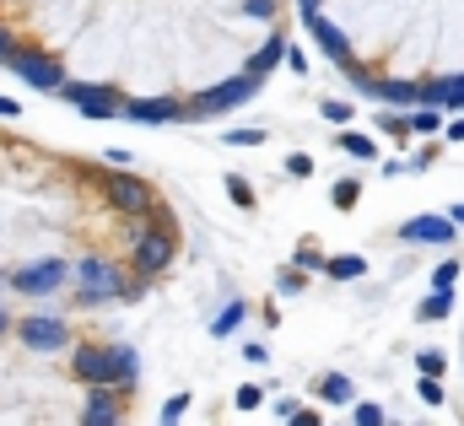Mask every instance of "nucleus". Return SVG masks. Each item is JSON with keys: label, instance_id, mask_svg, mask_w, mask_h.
Segmentation results:
<instances>
[{"label": "nucleus", "instance_id": "nucleus-1", "mask_svg": "<svg viewBox=\"0 0 464 426\" xmlns=\"http://www.w3.org/2000/svg\"><path fill=\"white\" fill-rule=\"evenodd\" d=\"M76 378H82V383H119V389H135V356H130L124 345H109V351L87 345V351H76Z\"/></svg>", "mask_w": 464, "mask_h": 426}, {"label": "nucleus", "instance_id": "nucleus-2", "mask_svg": "<svg viewBox=\"0 0 464 426\" xmlns=\"http://www.w3.org/2000/svg\"><path fill=\"white\" fill-rule=\"evenodd\" d=\"M259 82L265 76H237V82H227V87H217V92H206V98H195V103H184V119H217V113H227V108L248 103L254 92H259Z\"/></svg>", "mask_w": 464, "mask_h": 426}, {"label": "nucleus", "instance_id": "nucleus-3", "mask_svg": "<svg viewBox=\"0 0 464 426\" xmlns=\"http://www.w3.org/2000/svg\"><path fill=\"white\" fill-rule=\"evenodd\" d=\"M173 254H179V237H173V227H162V232H146V237L135 243V254H130V270H135L140 281H151V276H162V270L173 265Z\"/></svg>", "mask_w": 464, "mask_h": 426}, {"label": "nucleus", "instance_id": "nucleus-4", "mask_svg": "<svg viewBox=\"0 0 464 426\" xmlns=\"http://www.w3.org/2000/svg\"><path fill=\"white\" fill-rule=\"evenodd\" d=\"M103 195H109V206H114V211H124V216L157 211V195H151V184H146V179H130V173L103 179Z\"/></svg>", "mask_w": 464, "mask_h": 426}, {"label": "nucleus", "instance_id": "nucleus-5", "mask_svg": "<svg viewBox=\"0 0 464 426\" xmlns=\"http://www.w3.org/2000/svg\"><path fill=\"white\" fill-rule=\"evenodd\" d=\"M5 65L22 76V82H33V87H44V92H54L65 76H60V60H49V54H33V49H11L5 54Z\"/></svg>", "mask_w": 464, "mask_h": 426}, {"label": "nucleus", "instance_id": "nucleus-6", "mask_svg": "<svg viewBox=\"0 0 464 426\" xmlns=\"http://www.w3.org/2000/svg\"><path fill=\"white\" fill-rule=\"evenodd\" d=\"M65 103H76L82 113H92V119H103V113H119V98L109 92V87H82V82H60L54 87Z\"/></svg>", "mask_w": 464, "mask_h": 426}, {"label": "nucleus", "instance_id": "nucleus-7", "mask_svg": "<svg viewBox=\"0 0 464 426\" xmlns=\"http://www.w3.org/2000/svg\"><path fill=\"white\" fill-rule=\"evenodd\" d=\"M303 16H308V33L319 38V49H324V54H335V60H351V44L341 38V33H335V27H330V22H324V16H319V5H314V11H303Z\"/></svg>", "mask_w": 464, "mask_h": 426}, {"label": "nucleus", "instance_id": "nucleus-8", "mask_svg": "<svg viewBox=\"0 0 464 426\" xmlns=\"http://www.w3.org/2000/svg\"><path fill=\"white\" fill-rule=\"evenodd\" d=\"M124 119H135V124H168V119H184V103H124Z\"/></svg>", "mask_w": 464, "mask_h": 426}, {"label": "nucleus", "instance_id": "nucleus-9", "mask_svg": "<svg viewBox=\"0 0 464 426\" xmlns=\"http://www.w3.org/2000/svg\"><path fill=\"white\" fill-rule=\"evenodd\" d=\"M405 237H416V243H449L454 237V216H421V221L405 227Z\"/></svg>", "mask_w": 464, "mask_h": 426}, {"label": "nucleus", "instance_id": "nucleus-10", "mask_svg": "<svg viewBox=\"0 0 464 426\" xmlns=\"http://www.w3.org/2000/svg\"><path fill=\"white\" fill-rule=\"evenodd\" d=\"M421 103H432V108H464V76H449V82L421 87Z\"/></svg>", "mask_w": 464, "mask_h": 426}, {"label": "nucleus", "instance_id": "nucleus-11", "mask_svg": "<svg viewBox=\"0 0 464 426\" xmlns=\"http://www.w3.org/2000/svg\"><path fill=\"white\" fill-rule=\"evenodd\" d=\"M16 334H22L27 345H60V340H65V329L54 319H16Z\"/></svg>", "mask_w": 464, "mask_h": 426}, {"label": "nucleus", "instance_id": "nucleus-12", "mask_svg": "<svg viewBox=\"0 0 464 426\" xmlns=\"http://www.w3.org/2000/svg\"><path fill=\"white\" fill-rule=\"evenodd\" d=\"M60 281H65V270H60V265H38V270L16 276V286H22V292H54Z\"/></svg>", "mask_w": 464, "mask_h": 426}, {"label": "nucleus", "instance_id": "nucleus-13", "mask_svg": "<svg viewBox=\"0 0 464 426\" xmlns=\"http://www.w3.org/2000/svg\"><path fill=\"white\" fill-rule=\"evenodd\" d=\"M367 92H378L383 103H421V87L416 82H372Z\"/></svg>", "mask_w": 464, "mask_h": 426}, {"label": "nucleus", "instance_id": "nucleus-14", "mask_svg": "<svg viewBox=\"0 0 464 426\" xmlns=\"http://www.w3.org/2000/svg\"><path fill=\"white\" fill-rule=\"evenodd\" d=\"M281 60H286V44H281V33H276L270 44H259V54L248 60V71H254V76H265V71H276Z\"/></svg>", "mask_w": 464, "mask_h": 426}, {"label": "nucleus", "instance_id": "nucleus-15", "mask_svg": "<svg viewBox=\"0 0 464 426\" xmlns=\"http://www.w3.org/2000/svg\"><path fill=\"white\" fill-rule=\"evenodd\" d=\"M82 421H119V400L114 394H92V405H87Z\"/></svg>", "mask_w": 464, "mask_h": 426}, {"label": "nucleus", "instance_id": "nucleus-16", "mask_svg": "<svg viewBox=\"0 0 464 426\" xmlns=\"http://www.w3.org/2000/svg\"><path fill=\"white\" fill-rule=\"evenodd\" d=\"M341 151H346V157H362V162H367V157H372L378 146H372L367 135H341Z\"/></svg>", "mask_w": 464, "mask_h": 426}, {"label": "nucleus", "instance_id": "nucleus-17", "mask_svg": "<svg viewBox=\"0 0 464 426\" xmlns=\"http://www.w3.org/2000/svg\"><path fill=\"white\" fill-rule=\"evenodd\" d=\"M454 276H459V270H454V259H449V265H438V270H432V292H454Z\"/></svg>", "mask_w": 464, "mask_h": 426}, {"label": "nucleus", "instance_id": "nucleus-18", "mask_svg": "<svg viewBox=\"0 0 464 426\" xmlns=\"http://www.w3.org/2000/svg\"><path fill=\"white\" fill-rule=\"evenodd\" d=\"M449 314V292H432L427 303H421V319H443Z\"/></svg>", "mask_w": 464, "mask_h": 426}, {"label": "nucleus", "instance_id": "nucleus-19", "mask_svg": "<svg viewBox=\"0 0 464 426\" xmlns=\"http://www.w3.org/2000/svg\"><path fill=\"white\" fill-rule=\"evenodd\" d=\"M319 389H324V400H351V383H346V378H324Z\"/></svg>", "mask_w": 464, "mask_h": 426}, {"label": "nucleus", "instance_id": "nucleus-20", "mask_svg": "<svg viewBox=\"0 0 464 426\" xmlns=\"http://www.w3.org/2000/svg\"><path fill=\"white\" fill-rule=\"evenodd\" d=\"M276 5H281V0H248V16H254V22H270Z\"/></svg>", "mask_w": 464, "mask_h": 426}, {"label": "nucleus", "instance_id": "nucleus-21", "mask_svg": "<svg viewBox=\"0 0 464 426\" xmlns=\"http://www.w3.org/2000/svg\"><path fill=\"white\" fill-rule=\"evenodd\" d=\"M237 324H243V303H232L227 314L217 319V334H227V329H237Z\"/></svg>", "mask_w": 464, "mask_h": 426}, {"label": "nucleus", "instance_id": "nucleus-22", "mask_svg": "<svg viewBox=\"0 0 464 426\" xmlns=\"http://www.w3.org/2000/svg\"><path fill=\"white\" fill-rule=\"evenodd\" d=\"M330 276H362V259H330Z\"/></svg>", "mask_w": 464, "mask_h": 426}, {"label": "nucleus", "instance_id": "nucleus-23", "mask_svg": "<svg viewBox=\"0 0 464 426\" xmlns=\"http://www.w3.org/2000/svg\"><path fill=\"white\" fill-rule=\"evenodd\" d=\"M335 206H341V211H351V206H356V184H335Z\"/></svg>", "mask_w": 464, "mask_h": 426}, {"label": "nucleus", "instance_id": "nucleus-24", "mask_svg": "<svg viewBox=\"0 0 464 426\" xmlns=\"http://www.w3.org/2000/svg\"><path fill=\"white\" fill-rule=\"evenodd\" d=\"M286 173H292V179H308V173H314V162H308V157H286Z\"/></svg>", "mask_w": 464, "mask_h": 426}, {"label": "nucleus", "instance_id": "nucleus-25", "mask_svg": "<svg viewBox=\"0 0 464 426\" xmlns=\"http://www.w3.org/2000/svg\"><path fill=\"white\" fill-rule=\"evenodd\" d=\"M421 373L438 378V373H443V356H438V351H421Z\"/></svg>", "mask_w": 464, "mask_h": 426}, {"label": "nucleus", "instance_id": "nucleus-26", "mask_svg": "<svg viewBox=\"0 0 464 426\" xmlns=\"http://www.w3.org/2000/svg\"><path fill=\"white\" fill-rule=\"evenodd\" d=\"M411 130H438V108H427V113H416V119H411Z\"/></svg>", "mask_w": 464, "mask_h": 426}, {"label": "nucleus", "instance_id": "nucleus-27", "mask_svg": "<svg viewBox=\"0 0 464 426\" xmlns=\"http://www.w3.org/2000/svg\"><path fill=\"white\" fill-rule=\"evenodd\" d=\"M421 400H427V405H438V400H443V389H438V378H421Z\"/></svg>", "mask_w": 464, "mask_h": 426}, {"label": "nucleus", "instance_id": "nucleus-28", "mask_svg": "<svg viewBox=\"0 0 464 426\" xmlns=\"http://www.w3.org/2000/svg\"><path fill=\"white\" fill-rule=\"evenodd\" d=\"M237 405H243V411H254V405H259V389H254V383H243V389H237Z\"/></svg>", "mask_w": 464, "mask_h": 426}, {"label": "nucleus", "instance_id": "nucleus-29", "mask_svg": "<svg viewBox=\"0 0 464 426\" xmlns=\"http://www.w3.org/2000/svg\"><path fill=\"white\" fill-rule=\"evenodd\" d=\"M324 119H335V124H346V119H351V103H324Z\"/></svg>", "mask_w": 464, "mask_h": 426}, {"label": "nucleus", "instance_id": "nucleus-30", "mask_svg": "<svg viewBox=\"0 0 464 426\" xmlns=\"http://www.w3.org/2000/svg\"><path fill=\"white\" fill-rule=\"evenodd\" d=\"M383 130H389V135H411V124H405L400 113H389V119H383Z\"/></svg>", "mask_w": 464, "mask_h": 426}, {"label": "nucleus", "instance_id": "nucleus-31", "mask_svg": "<svg viewBox=\"0 0 464 426\" xmlns=\"http://www.w3.org/2000/svg\"><path fill=\"white\" fill-rule=\"evenodd\" d=\"M281 286H286V292H297V286H303V270H297V265H292V270H281Z\"/></svg>", "mask_w": 464, "mask_h": 426}, {"label": "nucleus", "instance_id": "nucleus-32", "mask_svg": "<svg viewBox=\"0 0 464 426\" xmlns=\"http://www.w3.org/2000/svg\"><path fill=\"white\" fill-rule=\"evenodd\" d=\"M356 421H367V426H378V421H383V411H372V405H356Z\"/></svg>", "mask_w": 464, "mask_h": 426}, {"label": "nucleus", "instance_id": "nucleus-33", "mask_svg": "<svg viewBox=\"0 0 464 426\" xmlns=\"http://www.w3.org/2000/svg\"><path fill=\"white\" fill-rule=\"evenodd\" d=\"M11 49H16V38H11V33H0V65H5V54H11Z\"/></svg>", "mask_w": 464, "mask_h": 426}, {"label": "nucleus", "instance_id": "nucleus-34", "mask_svg": "<svg viewBox=\"0 0 464 426\" xmlns=\"http://www.w3.org/2000/svg\"><path fill=\"white\" fill-rule=\"evenodd\" d=\"M0 329H5V314H0Z\"/></svg>", "mask_w": 464, "mask_h": 426}]
</instances>
